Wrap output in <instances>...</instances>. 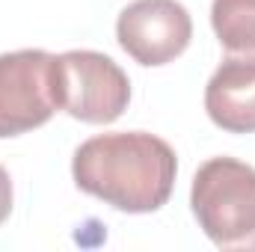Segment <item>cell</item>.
Returning a JSON list of instances; mask_svg holds the SVG:
<instances>
[{"label":"cell","instance_id":"cell-7","mask_svg":"<svg viewBox=\"0 0 255 252\" xmlns=\"http://www.w3.org/2000/svg\"><path fill=\"white\" fill-rule=\"evenodd\" d=\"M211 27L229 54H255V0H214Z\"/></svg>","mask_w":255,"mask_h":252},{"label":"cell","instance_id":"cell-8","mask_svg":"<svg viewBox=\"0 0 255 252\" xmlns=\"http://www.w3.org/2000/svg\"><path fill=\"white\" fill-rule=\"evenodd\" d=\"M9 214H12V178H9V172L0 166V226L6 223Z\"/></svg>","mask_w":255,"mask_h":252},{"label":"cell","instance_id":"cell-6","mask_svg":"<svg viewBox=\"0 0 255 252\" xmlns=\"http://www.w3.org/2000/svg\"><path fill=\"white\" fill-rule=\"evenodd\" d=\"M208 119L229 133H255V57L223 60L205 86Z\"/></svg>","mask_w":255,"mask_h":252},{"label":"cell","instance_id":"cell-1","mask_svg":"<svg viewBox=\"0 0 255 252\" xmlns=\"http://www.w3.org/2000/svg\"><path fill=\"white\" fill-rule=\"evenodd\" d=\"M74 184L125 214L160 211L175 187L178 157L172 145L145 130L98 133L71 157Z\"/></svg>","mask_w":255,"mask_h":252},{"label":"cell","instance_id":"cell-3","mask_svg":"<svg viewBox=\"0 0 255 252\" xmlns=\"http://www.w3.org/2000/svg\"><path fill=\"white\" fill-rule=\"evenodd\" d=\"M60 110L86 125H110L130 104V80L107 54L65 51L57 57Z\"/></svg>","mask_w":255,"mask_h":252},{"label":"cell","instance_id":"cell-2","mask_svg":"<svg viewBox=\"0 0 255 252\" xmlns=\"http://www.w3.org/2000/svg\"><path fill=\"white\" fill-rule=\"evenodd\" d=\"M190 208L208 241L229 252H255V169L238 157L205 160L190 187Z\"/></svg>","mask_w":255,"mask_h":252},{"label":"cell","instance_id":"cell-5","mask_svg":"<svg viewBox=\"0 0 255 252\" xmlns=\"http://www.w3.org/2000/svg\"><path fill=\"white\" fill-rule=\"evenodd\" d=\"M116 39L133 63L166 65L190 45V12L178 0H133L119 12Z\"/></svg>","mask_w":255,"mask_h":252},{"label":"cell","instance_id":"cell-4","mask_svg":"<svg viewBox=\"0 0 255 252\" xmlns=\"http://www.w3.org/2000/svg\"><path fill=\"white\" fill-rule=\"evenodd\" d=\"M60 110L57 57L39 48L0 54V136L42 127Z\"/></svg>","mask_w":255,"mask_h":252}]
</instances>
